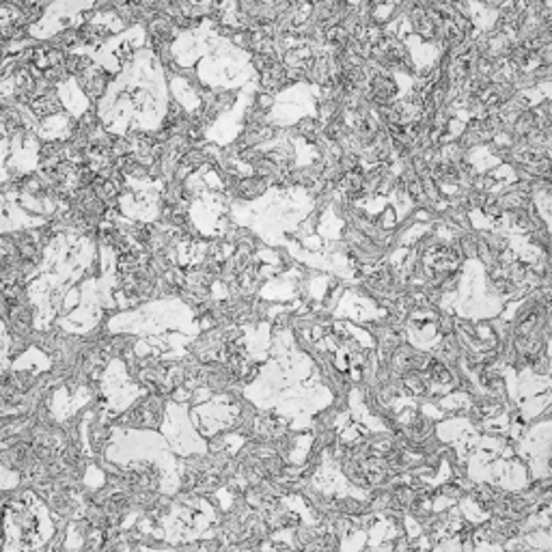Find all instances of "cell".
Instances as JSON below:
<instances>
[{
    "instance_id": "1",
    "label": "cell",
    "mask_w": 552,
    "mask_h": 552,
    "mask_svg": "<svg viewBox=\"0 0 552 552\" xmlns=\"http://www.w3.org/2000/svg\"><path fill=\"white\" fill-rule=\"evenodd\" d=\"M65 65H67V71H71V74H80V71H85L88 67V61L82 56H71V58H67Z\"/></svg>"
}]
</instances>
